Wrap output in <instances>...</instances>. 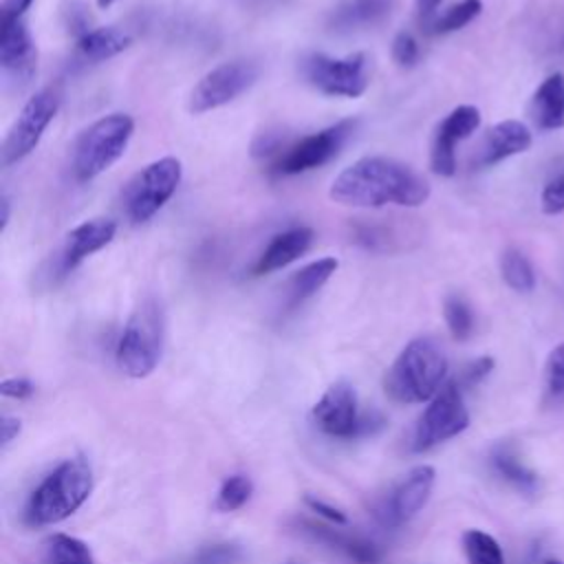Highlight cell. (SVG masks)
Here are the masks:
<instances>
[{
    "mask_svg": "<svg viewBox=\"0 0 564 564\" xmlns=\"http://www.w3.org/2000/svg\"><path fill=\"white\" fill-rule=\"evenodd\" d=\"M134 134V119L126 112H110L82 130L73 145L70 167L77 181L86 183L110 170L128 150Z\"/></svg>",
    "mask_w": 564,
    "mask_h": 564,
    "instance_id": "obj_4",
    "label": "cell"
},
{
    "mask_svg": "<svg viewBox=\"0 0 564 564\" xmlns=\"http://www.w3.org/2000/svg\"><path fill=\"white\" fill-rule=\"evenodd\" d=\"M95 2H97V7H99V9H108V7H110V4H115L117 0H95Z\"/></svg>",
    "mask_w": 564,
    "mask_h": 564,
    "instance_id": "obj_43",
    "label": "cell"
},
{
    "mask_svg": "<svg viewBox=\"0 0 564 564\" xmlns=\"http://www.w3.org/2000/svg\"><path fill=\"white\" fill-rule=\"evenodd\" d=\"M93 489V471L84 456L66 458L29 496L24 520L31 527H51L75 513Z\"/></svg>",
    "mask_w": 564,
    "mask_h": 564,
    "instance_id": "obj_3",
    "label": "cell"
},
{
    "mask_svg": "<svg viewBox=\"0 0 564 564\" xmlns=\"http://www.w3.org/2000/svg\"><path fill=\"white\" fill-rule=\"evenodd\" d=\"M441 2H443V0H414V4H416V9H419L421 15L434 13V9H436Z\"/></svg>",
    "mask_w": 564,
    "mask_h": 564,
    "instance_id": "obj_42",
    "label": "cell"
},
{
    "mask_svg": "<svg viewBox=\"0 0 564 564\" xmlns=\"http://www.w3.org/2000/svg\"><path fill=\"white\" fill-rule=\"evenodd\" d=\"M544 399L555 405L564 403V341L557 344L546 357Z\"/></svg>",
    "mask_w": 564,
    "mask_h": 564,
    "instance_id": "obj_31",
    "label": "cell"
},
{
    "mask_svg": "<svg viewBox=\"0 0 564 564\" xmlns=\"http://www.w3.org/2000/svg\"><path fill=\"white\" fill-rule=\"evenodd\" d=\"M469 425V412L463 399V388L458 381L449 379L443 383V388L430 399L427 408L419 416V423L414 427L412 449L414 452H427L434 445L449 441L465 432Z\"/></svg>",
    "mask_w": 564,
    "mask_h": 564,
    "instance_id": "obj_9",
    "label": "cell"
},
{
    "mask_svg": "<svg viewBox=\"0 0 564 564\" xmlns=\"http://www.w3.org/2000/svg\"><path fill=\"white\" fill-rule=\"evenodd\" d=\"M491 370H494V359H491V357H478V359H474L471 364L465 366L458 386H460V388H474V386H478Z\"/></svg>",
    "mask_w": 564,
    "mask_h": 564,
    "instance_id": "obj_35",
    "label": "cell"
},
{
    "mask_svg": "<svg viewBox=\"0 0 564 564\" xmlns=\"http://www.w3.org/2000/svg\"><path fill=\"white\" fill-rule=\"evenodd\" d=\"M251 494H253L251 478L245 476V474H234V476L223 480V485H220V489L216 494L214 507L218 511H223V513L236 511V509H240L251 498Z\"/></svg>",
    "mask_w": 564,
    "mask_h": 564,
    "instance_id": "obj_30",
    "label": "cell"
},
{
    "mask_svg": "<svg viewBox=\"0 0 564 564\" xmlns=\"http://www.w3.org/2000/svg\"><path fill=\"white\" fill-rule=\"evenodd\" d=\"M300 527H302L300 531L306 533L311 540L326 544L330 549H337L355 564H379V560H381L377 544H372L370 540H366L361 535H350L335 527H326V524L313 522V520H300Z\"/></svg>",
    "mask_w": 564,
    "mask_h": 564,
    "instance_id": "obj_19",
    "label": "cell"
},
{
    "mask_svg": "<svg viewBox=\"0 0 564 564\" xmlns=\"http://www.w3.org/2000/svg\"><path fill=\"white\" fill-rule=\"evenodd\" d=\"M46 564H93L90 549L66 533H55L46 540Z\"/></svg>",
    "mask_w": 564,
    "mask_h": 564,
    "instance_id": "obj_26",
    "label": "cell"
},
{
    "mask_svg": "<svg viewBox=\"0 0 564 564\" xmlns=\"http://www.w3.org/2000/svg\"><path fill=\"white\" fill-rule=\"evenodd\" d=\"M0 438H2V447H7L18 434H20V421L13 416H2L0 419Z\"/></svg>",
    "mask_w": 564,
    "mask_h": 564,
    "instance_id": "obj_40",
    "label": "cell"
},
{
    "mask_svg": "<svg viewBox=\"0 0 564 564\" xmlns=\"http://www.w3.org/2000/svg\"><path fill=\"white\" fill-rule=\"evenodd\" d=\"M313 229L311 227H291L269 240L264 251L258 256V260L251 267V275H267L273 271H280L289 267L291 262L300 260L313 245Z\"/></svg>",
    "mask_w": 564,
    "mask_h": 564,
    "instance_id": "obj_18",
    "label": "cell"
},
{
    "mask_svg": "<svg viewBox=\"0 0 564 564\" xmlns=\"http://www.w3.org/2000/svg\"><path fill=\"white\" fill-rule=\"evenodd\" d=\"M430 183L390 156H361L344 167L330 183V198L346 207L377 209L383 205L421 207L430 198Z\"/></svg>",
    "mask_w": 564,
    "mask_h": 564,
    "instance_id": "obj_1",
    "label": "cell"
},
{
    "mask_svg": "<svg viewBox=\"0 0 564 564\" xmlns=\"http://www.w3.org/2000/svg\"><path fill=\"white\" fill-rule=\"evenodd\" d=\"M443 317H445V324L452 333V337L456 341H465L471 337L474 333V313H471V306L467 304L465 297L452 293L445 297L443 302Z\"/></svg>",
    "mask_w": 564,
    "mask_h": 564,
    "instance_id": "obj_29",
    "label": "cell"
},
{
    "mask_svg": "<svg viewBox=\"0 0 564 564\" xmlns=\"http://www.w3.org/2000/svg\"><path fill=\"white\" fill-rule=\"evenodd\" d=\"M132 37L119 26H95L77 37V53L86 62H106L130 46Z\"/></svg>",
    "mask_w": 564,
    "mask_h": 564,
    "instance_id": "obj_23",
    "label": "cell"
},
{
    "mask_svg": "<svg viewBox=\"0 0 564 564\" xmlns=\"http://www.w3.org/2000/svg\"><path fill=\"white\" fill-rule=\"evenodd\" d=\"M35 44L24 18L2 20L0 29V68L15 79H29L35 70Z\"/></svg>",
    "mask_w": 564,
    "mask_h": 564,
    "instance_id": "obj_17",
    "label": "cell"
},
{
    "mask_svg": "<svg viewBox=\"0 0 564 564\" xmlns=\"http://www.w3.org/2000/svg\"><path fill=\"white\" fill-rule=\"evenodd\" d=\"M11 220V198L9 194L0 196V231H7V225Z\"/></svg>",
    "mask_w": 564,
    "mask_h": 564,
    "instance_id": "obj_41",
    "label": "cell"
},
{
    "mask_svg": "<svg viewBox=\"0 0 564 564\" xmlns=\"http://www.w3.org/2000/svg\"><path fill=\"white\" fill-rule=\"evenodd\" d=\"M542 564H564V562H560V560H555V557H549V560H544Z\"/></svg>",
    "mask_w": 564,
    "mask_h": 564,
    "instance_id": "obj_44",
    "label": "cell"
},
{
    "mask_svg": "<svg viewBox=\"0 0 564 564\" xmlns=\"http://www.w3.org/2000/svg\"><path fill=\"white\" fill-rule=\"evenodd\" d=\"M260 77V66L251 59H231L207 70L189 93V112L203 115L231 104Z\"/></svg>",
    "mask_w": 564,
    "mask_h": 564,
    "instance_id": "obj_11",
    "label": "cell"
},
{
    "mask_svg": "<svg viewBox=\"0 0 564 564\" xmlns=\"http://www.w3.org/2000/svg\"><path fill=\"white\" fill-rule=\"evenodd\" d=\"M35 392L33 381H29L26 377H9L0 381V394L2 397H11V399H26Z\"/></svg>",
    "mask_w": 564,
    "mask_h": 564,
    "instance_id": "obj_37",
    "label": "cell"
},
{
    "mask_svg": "<svg viewBox=\"0 0 564 564\" xmlns=\"http://www.w3.org/2000/svg\"><path fill=\"white\" fill-rule=\"evenodd\" d=\"M59 104H62V95L53 86L42 88L33 97H29V101L22 106L20 115L15 117V121L11 123L2 141L0 154H2L4 167L20 163L37 148V143L44 137V130L55 119Z\"/></svg>",
    "mask_w": 564,
    "mask_h": 564,
    "instance_id": "obj_10",
    "label": "cell"
},
{
    "mask_svg": "<svg viewBox=\"0 0 564 564\" xmlns=\"http://www.w3.org/2000/svg\"><path fill=\"white\" fill-rule=\"evenodd\" d=\"M480 11H482L480 0H460V2L452 4L449 9H445L438 18H434L430 22V33L432 35H445V33L460 31L471 20H476L480 15Z\"/></svg>",
    "mask_w": 564,
    "mask_h": 564,
    "instance_id": "obj_28",
    "label": "cell"
},
{
    "mask_svg": "<svg viewBox=\"0 0 564 564\" xmlns=\"http://www.w3.org/2000/svg\"><path fill=\"white\" fill-rule=\"evenodd\" d=\"M436 471L432 465H416L390 491L377 516L386 527H401L410 522L430 500Z\"/></svg>",
    "mask_w": 564,
    "mask_h": 564,
    "instance_id": "obj_13",
    "label": "cell"
},
{
    "mask_svg": "<svg viewBox=\"0 0 564 564\" xmlns=\"http://www.w3.org/2000/svg\"><path fill=\"white\" fill-rule=\"evenodd\" d=\"M313 419L317 427L341 441L372 436L383 430L386 419L377 410L359 412L355 388L348 381H335L313 405Z\"/></svg>",
    "mask_w": 564,
    "mask_h": 564,
    "instance_id": "obj_6",
    "label": "cell"
},
{
    "mask_svg": "<svg viewBox=\"0 0 564 564\" xmlns=\"http://www.w3.org/2000/svg\"><path fill=\"white\" fill-rule=\"evenodd\" d=\"M337 267H339L337 258L328 256L297 269L286 282V300H284L286 308H297L308 297H313L333 278Z\"/></svg>",
    "mask_w": 564,
    "mask_h": 564,
    "instance_id": "obj_21",
    "label": "cell"
},
{
    "mask_svg": "<svg viewBox=\"0 0 564 564\" xmlns=\"http://www.w3.org/2000/svg\"><path fill=\"white\" fill-rule=\"evenodd\" d=\"M394 0H344L330 13V29L335 31H355L379 24L390 15Z\"/></svg>",
    "mask_w": 564,
    "mask_h": 564,
    "instance_id": "obj_22",
    "label": "cell"
},
{
    "mask_svg": "<svg viewBox=\"0 0 564 564\" xmlns=\"http://www.w3.org/2000/svg\"><path fill=\"white\" fill-rule=\"evenodd\" d=\"M300 73L308 86L330 97L357 99L370 86L366 53H350L344 57L311 53L302 59Z\"/></svg>",
    "mask_w": 564,
    "mask_h": 564,
    "instance_id": "obj_8",
    "label": "cell"
},
{
    "mask_svg": "<svg viewBox=\"0 0 564 564\" xmlns=\"http://www.w3.org/2000/svg\"><path fill=\"white\" fill-rule=\"evenodd\" d=\"M304 502H306V507L308 509H313L317 516H322L324 520H328V522H335V524H346L348 520H346V516H344V511H339L337 507H330V505H326L324 500H319V498H313V496H306L304 498Z\"/></svg>",
    "mask_w": 564,
    "mask_h": 564,
    "instance_id": "obj_38",
    "label": "cell"
},
{
    "mask_svg": "<svg viewBox=\"0 0 564 564\" xmlns=\"http://www.w3.org/2000/svg\"><path fill=\"white\" fill-rule=\"evenodd\" d=\"M242 560V546L236 542H216L198 549L187 564H238Z\"/></svg>",
    "mask_w": 564,
    "mask_h": 564,
    "instance_id": "obj_32",
    "label": "cell"
},
{
    "mask_svg": "<svg viewBox=\"0 0 564 564\" xmlns=\"http://www.w3.org/2000/svg\"><path fill=\"white\" fill-rule=\"evenodd\" d=\"M282 148H286V143L280 132H262L256 137L253 145H251V154L258 159H264V156L278 154Z\"/></svg>",
    "mask_w": 564,
    "mask_h": 564,
    "instance_id": "obj_36",
    "label": "cell"
},
{
    "mask_svg": "<svg viewBox=\"0 0 564 564\" xmlns=\"http://www.w3.org/2000/svg\"><path fill=\"white\" fill-rule=\"evenodd\" d=\"M355 126H357L355 119H341L319 132L306 134L300 141L289 143L284 148V152L275 159L273 174L295 176V174H304V172L326 165L348 141Z\"/></svg>",
    "mask_w": 564,
    "mask_h": 564,
    "instance_id": "obj_12",
    "label": "cell"
},
{
    "mask_svg": "<svg viewBox=\"0 0 564 564\" xmlns=\"http://www.w3.org/2000/svg\"><path fill=\"white\" fill-rule=\"evenodd\" d=\"M491 467L500 478L511 482L516 489L524 494H533L538 487V476L520 463V458L509 447H498L491 454Z\"/></svg>",
    "mask_w": 564,
    "mask_h": 564,
    "instance_id": "obj_24",
    "label": "cell"
},
{
    "mask_svg": "<svg viewBox=\"0 0 564 564\" xmlns=\"http://www.w3.org/2000/svg\"><path fill=\"white\" fill-rule=\"evenodd\" d=\"M183 178V165L176 156H161L148 163L123 192V209L132 225L148 223L176 194Z\"/></svg>",
    "mask_w": 564,
    "mask_h": 564,
    "instance_id": "obj_7",
    "label": "cell"
},
{
    "mask_svg": "<svg viewBox=\"0 0 564 564\" xmlns=\"http://www.w3.org/2000/svg\"><path fill=\"white\" fill-rule=\"evenodd\" d=\"M500 275L505 284L518 293H529L535 289L533 264L520 249H505L500 258Z\"/></svg>",
    "mask_w": 564,
    "mask_h": 564,
    "instance_id": "obj_25",
    "label": "cell"
},
{
    "mask_svg": "<svg viewBox=\"0 0 564 564\" xmlns=\"http://www.w3.org/2000/svg\"><path fill=\"white\" fill-rule=\"evenodd\" d=\"M531 141H533V137H531V130L527 123H522L518 119L498 121L482 137L480 145L474 152L471 165L474 167H491L509 156L527 152L531 148Z\"/></svg>",
    "mask_w": 564,
    "mask_h": 564,
    "instance_id": "obj_16",
    "label": "cell"
},
{
    "mask_svg": "<svg viewBox=\"0 0 564 564\" xmlns=\"http://www.w3.org/2000/svg\"><path fill=\"white\" fill-rule=\"evenodd\" d=\"M33 0H4L2 2V20H15L24 18L26 9H31Z\"/></svg>",
    "mask_w": 564,
    "mask_h": 564,
    "instance_id": "obj_39",
    "label": "cell"
},
{
    "mask_svg": "<svg viewBox=\"0 0 564 564\" xmlns=\"http://www.w3.org/2000/svg\"><path fill=\"white\" fill-rule=\"evenodd\" d=\"M463 551L467 564H505V555L496 538L480 529H467L463 533Z\"/></svg>",
    "mask_w": 564,
    "mask_h": 564,
    "instance_id": "obj_27",
    "label": "cell"
},
{
    "mask_svg": "<svg viewBox=\"0 0 564 564\" xmlns=\"http://www.w3.org/2000/svg\"><path fill=\"white\" fill-rule=\"evenodd\" d=\"M163 333H165V317L159 300L145 297L137 304L132 315L128 317L121 337L117 341V366L123 375L132 379L148 377L163 350Z\"/></svg>",
    "mask_w": 564,
    "mask_h": 564,
    "instance_id": "obj_5",
    "label": "cell"
},
{
    "mask_svg": "<svg viewBox=\"0 0 564 564\" xmlns=\"http://www.w3.org/2000/svg\"><path fill=\"white\" fill-rule=\"evenodd\" d=\"M447 375V357L432 337H416L405 344L386 372L383 388L399 403H423L434 399Z\"/></svg>",
    "mask_w": 564,
    "mask_h": 564,
    "instance_id": "obj_2",
    "label": "cell"
},
{
    "mask_svg": "<svg viewBox=\"0 0 564 564\" xmlns=\"http://www.w3.org/2000/svg\"><path fill=\"white\" fill-rule=\"evenodd\" d=\"M542 212L549 216L564 212V170H560L555 176H551L540 194Z\"/></svg>",
    "mask_w": 564,
    "mask_h": 564,
    "instance_id": "obj_33",
    "label": "cell"
},
{
    "mask_svg": "<svg viewBox=\"0 0 564 564\" xmlns=\"http://www.w3.org/2000/svg\"><path fill=\"white\" fill-rule=\"evenodd\" d=\"M480 126V110L471 104L456 106L445 115L438 123L432 150H430V167L438 176H454L456 174V145L471 137Z\"/></svg>",
    "mask_w": 564,
    "mask_h": 564,
    "instance_id": "obj_14",
    "label": "cell"
},
{
    "mask_svg": "<svg viewBox=\"0 0 564 564\" xmlns=\"http://www.w3.org/2000/svg\"><path fill=\"white\" fill-rule=\"evenodd\" d=\"M392 59L401 68H412L419 62V42L412 33L399 31L392 40Z\"/></svg>",
    "mask_w": 564,
    "mask_h": 564,
    "instance_id": "obj_34",
    "label": "cell"
},
{
    "mask_svg": "<svg viewBox=\"0 0 564 564\" xmlns=\"http://www.w3.org/2000/svg\"><path fill=\"white\" fill-rule=\"evenodd\" d=\"M117 236V223L112 218H90L73 227L57 253V273L66 275L77 269L86 258L101 251Z\"/></svg>",
    "mask_w": 564,
    "mask_h": 564,
    "instance_id": "obj_15",
    "label": "cell"
},
{
    "mask_svg": "<svg viewBox=\"0 0 564 564\" xmlns=\"http://www.w3.org/2000/svg\"><path fill=\"white\" fill-rule=\"evenodd\" d=\"M529 115L538 130L551 132L564 128V75L551 73L535 88L529 101Z\"/></svg>",
    "mask_w": 564,
    "mask_h": 564,
    "instance_id": "obj_20",
    "label": "cell"
}]
</instances>
